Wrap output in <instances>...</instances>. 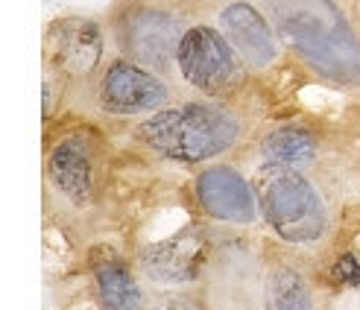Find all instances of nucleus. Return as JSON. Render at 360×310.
I'll return each mask as SVG.
<instances>
[{"instance_id":"1","label":"nucleus","mask_w":360,"mask_h":310,"mask_svg":"<svg viewBox=\"0 0 360 310\" xmlns=\"http://www.w3.org/2000/svg\"><path fill=\"white\" fill-rule=\"evenodd\" d=\"M281 39L326 79L360 82V41L331 0H266Z\"/></svg>"},{"instance_id":"2","label":"nucleus","mask_w":360,"mask_h":310,"mask_svg":"<svg viewBox=\"0 0 360 310\" xmlns=\"http://www.w3.org/2000/svg\"><path fill=\"white\" fill-rule=\"evenodd\" d=\"M138 141L176 161H205L238 141V120L214 105H182L158 112L138 126Z\"/></svg>"},{"instance_id":"3","label":"nucleus","mask_w":360,"mask_h":310,"mask_svg":"<svg viewBox=\"0 0 360 310\" xmlns=\"http://www.w3.org/2000/svg\"><path fill=\"white\" fill-rule=\"evenodd\" d=\"M261 211L266 223L287 243H311L326 231V205L302 173L290 167H276L264 179Z\"/></svg>"},{"instance_id":"4","label":"nucleus","mask_w":360,"mask_h":310,"mask_svg":"<svg viewBox=\"0 0 360 310\" xmlns=\"http://www.w3.org/2000/svg\"><path fill=\"white\" fill-rule=\"evenodd\" d=\"M176 62L182 77L205 91V94H229L243 79V67L238 62V53L211 27H193L182 35L176 50Z\"/></svg>"},{"instance_id":"5","label":"nucleus","mask_w":360,"mask_h":310,"mask_svg":"<svg viewBox=\"0 0 360 310\" xmlns=\"http://www.w3.org/2000/svg\"><path fill=\"white\" fill-rule=\"evenodd\" d=\"M167 103V88L158 77L132 62H115L100 82V105L112 115H141Z\"/></svg>"},{"instance_id":"6","label":"nucleus","mask_w":360,"mask_h":310,"mask_svg":"<svg viewBox=\"0 0 360 310\" xmlns=\"http://www.w3.org/2000/svg\"><path fill=\"white\" fill-rule=\"evenodd\" d=\"M196 196L214 220L252 223L255 220V196L249 181L231 167H211L196 181Z\"/></svg>"},{"instance_id":"7","label":"nucleus","mask_w":360,"mask_h":310,"mask_svg":"<svg viewBox=\"0 0 360 310\" xmlns=\"http://www.w3.org/2000/svg\"><path fill=\"white\" fill-rule=\"evenodd\" d=\"M220 27L226 32L229 44L235 47L243 62L252 67H266L276 59V39L273 30L264 21V15L258 9H252L249 4H231L220 15Z\"/></svg>"},{"instance_id":"8","label":"nucleus","mask_w":360,"mask_h":310,"mask_svg":"<svg viewBox=\"0 0 360 310\" xmlns=\"http://www.w3.org/2000/svg\"><path fill=\"white\" fill-rule=\"evenodd\" d=\"M100 30L91 21H65L53 35V59L70 77L91 74L100 62Z\"/></svg>"},{"instance_id":"9","label":"nucleus","mask_w":360,"mask_h":310,"mask_svg":"<svg viewBox=\"0 0 360 310\" xmlns=\"http://www.w3.org/2000/svg\"><path fill=\"white\" fill-rule=\"evenodd\" d=\"M200 252H202V237L191 231L158 246H150L143 252V269L161 281H188L196 272Z\"/></svg>"},{"instance_id":"10","label":"nucleus","mask_w":360,"mask_h":310,"mask_svg":"<svg viewBox=\"0 0 360 310\" xmlns=\"http://www.w3.org/2000/svg\"><path fill=\"white\" fill-rule=\"evenodd\" d=\"M50 179L62 193H68L77 202H85L94 193V176H91V158L79 141H65L59 143L50 155Z\"/></svg>"},{"instance_id":"11","label":"nucleus","mask_w":360,"mask_h":310,"mask_svg":"<svg viewBox=\"0 0 360 310\" xmlns=\"http://www.w3.org/2000/svg\"><path fill=\"white\" fill-rule=\"evenodd\" d=\"M179 24L167 15L141 12L129 21V39L126 44L143 62H161L165 56L179 50Z\"/></svg>"},{"instance_id":"12","label":"nucleus","mask_w":360,"mask_h":310,"mask_svg":"<svg viewBox=\"0 0 360 310\" xmlns=\"http://www.w3.org/2000/svg\"><path fill=\"white\" fill-rule=\"evenodd\" d=\"M97 287L105 310H141V290L120 261L97 264Z\"/></svg>"},{"instance_id":"13","label":"nucleus","mask_w":360,"mask_h":310,"mask_svg":"<svg viewBox=\"0 0 360 310\" xmlns=\"http://www.w3.org/2000/svg\"><path fill=\"white\" fill-rule=\"evenodd\" d=\"M314 138L302 129H278L264 138V155L278 167H299L314 158Z\"/></svg>"},{"instance_id":"14","label":"nucleus","mask_w":360,"mask_h":310,"mask_svg":"<svg viewBox=\"0 0 360 310\" xmlns=\"http://www.w3.org/2000/svg\"><path fill=\"white\" fill-rule=\"evenodd\" d=\"M269 310H316L304 284L293 272H276L269 281Z\"/></svg>"},{"instance_id":"15","label":"nucleus","mask_w":360,"mask_h":310,"mask_svg":"<svg viewBox=\"0 0 360 310\" xmlns=\"http://www.w3.org/2000/svg\"><path fill=\"white\" fill-rule=\"evenodd\" d=\"M331 278L337 284H343V287H360V261H357V254H352V252L340 254V258L334 261V266H331Z\"/></svg>"}]
</instances>
